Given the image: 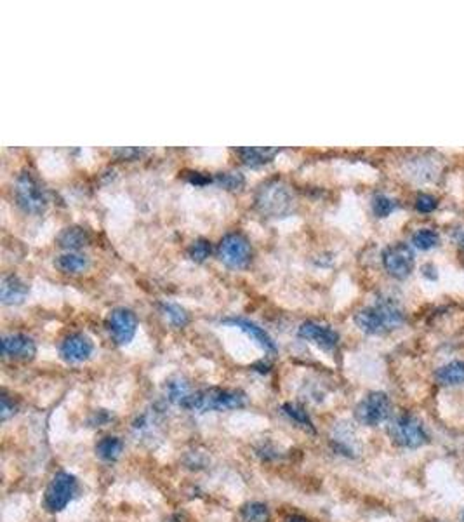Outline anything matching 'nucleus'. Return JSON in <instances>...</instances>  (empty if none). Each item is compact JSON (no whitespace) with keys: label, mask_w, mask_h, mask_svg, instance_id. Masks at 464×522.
I'll list each match as a JSON object with an SVG mask.
<instances>
[{"label":"nucleus","mask_w":464,"mask_h":522,"mask_svg":"<svg viewBox=\"0 0 464 522\" xmlns=\"http://www.w3.org/2000/svg\"><path fill=\"white\" fill-rule=\"evenodd\" d=\"M37 354L35 341L21 333L6 334L2 338V355L11 361H32Z\"/></svg>","instance_id":"nucleus-13"},{"label":"nucleus","mask_w":464,"mask_h":522,"mask_svg":"<svg viewBox=\"0 0 464 522\" xmlns=\"http://www.w3.org/2000/svg\"><path fill=\"white\" fill-rule=\"evenodd\" d=\"M145 152L138 150V148H122V150H115V155L122 159V161H134V159L141 157Z\"/></svg>","instance_id":"nucleus-31"},{"label":"nucleus","mask_w":464,"mask_h":522,"mask_svg":"<svg viewBox=\"0 0 464 522\" xmlns=\"http://www.w3.org/2000/svg\"><path fill=\"white\" fill-rule=\"evenodd\" d=\"M243 522H270V510L264 503L252 501V503L243 505L240 510Z\"/></svg>","instance_id":"nucleus-22"},{"label":"nucleus","mask_w":464,"mask_h":522,"mask_svg":"<svg viewBox=\"0 0 464 522\" xmlns=\"http://www.w3.org/2000/svg\"><path fill=\"white\" fill-rule=\"evenodd\" d=\"M16 413V406L15 402H11L9 395H2V420H8L9 416H12Z\"/></svg>","instance_id":"nucleus-32"},{"label":"nucleus","mask_w":464,"mask_h":522,"mask_svg":"<svg viewBox=\"0 0 464 522\" xmlns=\"http://www.w3.org/2000/svg\"><path fill=\"white\" fill-rule=\"evenodd\" d=\"M438 242H440L438 233L433 232V230H429V228L418 230V232L412 235V244L421 251L431 249V247L438 246Z\"/></svg>","instance_id":"nucleus-25"},{"label":"nucleus","mask_w":464,"mask_h":522,"mask_svg":"<svg viewBox=\"0 0 464 522\" xmlns=\"http://www.w3.org/2000/svg\"><path fill=\"white\" fill-rule=\"evenodd\" d=\"M189 395H192V392H189V386L185 379L178 378L167 383V397L169 401L174 402V404L185 406V402L188 401Z\"/></svg>","instance_id":"nucleus-23"},{"label":"nucleus","mask_w":464,"mask_h":522,"mask_svg":"<svg viewBox=\"0 0 464 522\" xmlns=\"http://www.w3.org/2000/svg\"><path fill=\"white\" fill-rule=\"evenodd\" d=\"M461 247H463V249H464V235H463V239H461Z\"/></svg>","instance_id":"nucleus-36"},{"label":"nucleus","mask_w":464,"mask_h":522,"mask_svg":"<svg viewBox=\"0 0 464 522\" xmlns=\"http://www.w3.org/2000/svg\"><path fill=\"white\" fill-rule=\"evenodd\" d=\"M247 404V395L240 390L232 388H205L198 390L188 397L183 408L188 411L207 413V411H230L240 409Z\"/></svg>","instance_id":"nucleus-1"},{"label":"nucleus","mask_w":464,"mask_h":522,"mask_svg":"<svg viewBox=\"0 0 464 522\" xmlns=\"http://www.w3.org/2000/svg\"><path fill=\"white\" fill-rule=\"evenodd\" d=\"M218 256L230 269H245L252 260V247L242 233H228L219 242Z\"/></svg>","instance_id":"nucleus-7"},{"label":"nucleus","mask_w":464,"mask_h":522,"mask_svg":"<svg viewBox=\"0 0 464 522\" xmlns=\"http://www.w3.org/2000/svg\"><path fill=\"white\" fill-rule=\"evenodd\" d=\"M162 426V416L160 411L154 409V411H147L140 416V418L134 422V433H136L138 439H154L157 435V432Z\"/></svg>","instance_id":"nucleus-16"},{"label":"nucleus","mask_w":464,"mask_h":522,"mask_svg":"<svg viewBox=\"0 0 464 522\" xmlns=\"http://www.w3.org/2000/svg\"><path fill=\"white\" fill-rule=\"evenodd\" d=\"M16 204L30 215H42L49 206L47 192L30 171H23L15 183Z\"/></svg>","instance_id":"nucleus-4"},{"label":"nucleus","mask_w":464,"mask_h":522,"mask_svg":"<svg viewBox=\"0 0 464 522\" xmlns=\"http://www.w3.org/2000/svg\"><path fill=\"white\" fill-rule=\"evenodd\" d=\"M160 310H162V314H164V317L167 318V321L171 322V325H174V327H185V325L188 324V321H189L188 314H186L185 308L179 307V305L162 303Z\"/></svg>","instance_id":"nucleus-24"},{"label":"nucleus","mask_w":464,"mask_h":522,"mask_svg":"<svg viewBox=\"0 0 464 522\" xmlns=\"http://www.w3.org/2000/svg\"><path fill=\"white\" fill-rule=\"evenodd\" d=\"M94 345L89 336L82 333H72L64 338L59 345V355L64 362L80 364L93 355Z\"/></svg>","instance_id":"nucleus-11"},{"label":"nucleus","mask_w":464,"mask_h":522,"mask_svg":"<svg viewBox=\"0 0 464 522\" xmlns=\"http://www.w3.org/2000/svg\"><path fill=\"white\" fill-rule=\"evenodd\" d=\"M57 270L63 273H82L89 269V258L80 253H64L56 258L54 261Z\"/></svg>","instance_id":"nucleus-19"},{"label":"nucleus","mask_w":464,"mask_h":522,"mask_svg":"<svg viewBox=\"0 0 464 522\" xmlns=\"http://www.w3.org/2000/svg\"><path fill=\"white\" fill-rule=\"evenodd\" d=\"M216 181L226 190H240L245 185V178L240 172H219L216 174Z\"/></svg>","instance_id":"nucleus-28"},{"label":"nucleus","mask_w":464,"mask_h":522,"mask_svg":"<svg viewBox=\"0 0 464 522\" xmlns=\"http://www.w3.org/2000/svg\"><path fill=\"white\" fill-rule=\"evenodd\" d=\"M436 206H438L436 199L433 197V195H428V193H421L418 197V201H416V209H418L419 213H431L435 211Z\"/></svg>","instance_id":"nucleus-30"},{"label":"nucleus","mask_w":464,"mask_h":522,"mask_svg":"<svg viewBox=\"0 0 464 522\" xmlns=\"http://www.w3.org/2000/svg\"><path fill=\"white\" fill-rule=\"evenodd\" d=\"M122 451H124V442L118 437H103L96 444V454L103 462H115L120 458Z\"/></svg>","instance_id":"nucleus-21"},{"label":"nucleus","mask_w":464,"mask_h":522,"mask_svg":"<svg viewBox=\"0 0 464 522\" xmlns=\"http://www.w3.org/2000/svg\"><path fill=\"white\" fill-rule=\"evenodd\" d=\"M279 148H263V147H247L240 148L236 154L242 159V162L249 168H261V165L268 164L279 155Z\"/></svg>","instance_id":"nucleus-17"},{"label":"nucleus","mask_w":464,"mask_h":522,"mask_svg":"<svg viewBox=\"0 0 464 522\" xmlns=\"http://www.w3.org/2000/svg\"><path fill=\"white\" fill-rule=\"evenodd\" d=\"M106 422H110V415H108L106 411H103V409H101V411L94 413V422L93 423H100V426H103Z\"/></svg>","instance_id":"nucleus-34"},{"label":"nucleus","mask_w":464,"mask_h":522,"mask_svg":"<svg viewBox=\"0 0 464 522\" xmlns=\"http://www.w3.org/2000/svg\"><path fill=\"white\" fill-rule=\"evenodd\" d=\"M89 240V233H87V230H84L82 226H68V228H64L63 232L57 235V244H59V247L66 249L68 253H73V251L87 246Z\"/></svg>","instance_id":"nucleus-18"},{"label":"nucleus","mask_w":464,"mask_h":522,"mask_svg":"<svg viewBox=\"0 0 464 522\" xmlns=\"http://www.w3.org/2000/svg\"><path fill=\"white\" fill-rule=\"evenodd\" d=\"M303 340L311 341L313 345H317L318 348L325 352H333L334 348L340 343V334L334 330H331L328 325H322L318 322L306 321L299 325V331H297Z\"/></svg>","instance_id":"nucleus-12"},{"label":"nucleus","mask_w":464,"mask_h":522,"mask_svg":"<svg viewBox=\"0 0 464 522\" xmlns=\"http://www.w3.org/2000/svg\"><path fill=\"white\" fill-rule=\"evenodd\" d=\"M284 413H286L287 416H289L293 422H296L297 425L303 426V429H308L310 432H315V426H313V422L310 420V416H308V413L304 411L301 406L297 404H286L284 406Z\"/></svg>","instance_id":"nucleus-26"},{"label":"nucleus","mask_w":464,"mask_h":522,"mask_svg":"<svg viewBox=\"0 0 464 522\" xmlns=\"http://www.w3.org/2000/svg\"><path fill=\"white\" fill-rule=\"evenodd\" d=\"M416 258L411 246L404 242H396L393 246L386 247L382 253V265L386 272L395 279H407L414 270Z\"/></svg>","instance_id":"nucleus-9"},{"label":"nucleus","mask_w":464,"mask_h":522,"mask_svg":"<svg viewBox=\"0 0 464 522\" xmlns=\"http://www.w3.org/2000/svg\"><path fill=\"white\" fill-rule=\"evenodd\" d=\"M189 181H192L193 185H207V183L212 181V178L204 174V172H192V174H189Z\"/></svg>","instance_id":"nucleus-33"},{"label":"nucleus","mask_w":464,"mask_h":522,"mask_svg":"<svg viewBox=\"0 0 464 522\" xmlns=\"http://www.w3.org/2000/svg\"><path fill=\"white\" fill-rule=\"evenodd\" d=\"M211 251H212L211 242H209L207 239H198V240H195L192 246H189L188 254L193 261H196V263H202V261L207 260L209 254H211Z\"/></svg>","instance_id":"nucleus-29"},{"label":"nucleus","mask_w":464,"mask_h":522,"mask_svg":"<svg viewBox=\"0 0 464 522\" xmlns=\"http://www.w3.org/2000/svg\"><path fill=\"white\" fill-rule=\"evenodd\" d=\"M435 378L442 385H461L464 383V361H454L442 366L435 372Z\"/></svg>","instance_id":"nucleus-20"},{"label":"nucleus","mask_w":464,"mask_h":522,"mask_svg":"<svg viewBox=\"0 0 464 522\" xmlns=\"http://www.w3.org/2000/svg\"><path fill=\"white\" fill-rule=\"evenodd\" d=\"M77 489H79V483H77L75 476L68 472H57L50 479L46 494H44V507L50 514L64 510L77 494Z\"/></svg>","instance_id":"nucleus-5"},{"label":"nucleus","mask_w":464,"mask_h":522,"mask_svg":"<svg viewBox=\"0 0 464 522\" xmlns=\"http://www.w3.org/2000/svg\"><path fill=\"white\" fill-rule=\"evenodd\" d=\"M404 312L393 301H379L374 307H367L355 315V322L364 333L384 334L404 324Z\"/></svg>","instance_id":"nucleus-2"},{"label":"nucleus","mask_w":464,"mask_h":522,"mask_svg":"<svg viewBox=\"0 0 464 522\" xmlns=\"http://www.w3.org/2000/svg\"><path fill=\"white\" fill-rule=\"evenodd\" d=\"M28 296V286L18 276H6L0 284V300L4 305H19Z\"/></svg>","instance_id":"nucleus-15"},{"label":"nucleus","mask_w":464,"mask_h":522,"mask_svg":"<svg viewBox=\"0 0 464 522\" xmlns=\"http://www.w3.org/2000/svg\"><path fill=\"white\" fill-rule=\"evenodd\" d=\"M388 433L393 442L409 449L425 446L429 440L423 423L412 415H402L393 420L391 425L388 426Z\"/></svg>","instance_id":"nucleus-6"},{"label":"nucleus","mask_w":464,"mask_h":522,"mask_svg":"<svg viewBox=\"0 0 464 522\" xmlns=\"http://www.w3.org/2000/svg\"><path fill=\"white\" fill-rule=\"evenodd\" d=\"M226 324H232L235 325V327H239V330H242L243 333L247 334V336L252 338L254 341H256L259 347H263L264 350H268V352H275L277 347H275V341L272 340V338L268 336V333L263 330V327H259L257 324H254V322H250L249 318H243V317H233V318H226Z\"/></svg>","instance_id":"nucleus-14"},{"label":"nucleus","mask_w":464,"mask_h":522,"mask_svg":"<svg viewBox=\"0 0 464 522\" xmlns=\"http://www.w3.org/2000/svg\"><path fill=\"white\" fill-rule=\"evenodd\" d=\"M108 330L118 345L131 343L138 331V318L129 308H115L108 317Z\"/></svg>","instance_id":"nucleus-10"},{"label":"nucleus","mask_w":464,"mask_h":522,"mask_svg":"<svg viewBox=\"0 0 464 522\" xmlns=\"http://www.w3.org/2000/svg\"><path fill=\"white\" fill-rule=\"evenodd\" d=\"M256 208L270 218H282L293 211L294 195L286 183L268 181L257 192Z\"/></svg>","instance_id":"nucleus-3"},{"label":"nucleus","mask_w":464,"mask_h":522,"mask_svg":"<svg viewBox=\"0 0 464 522\" xmlns=\"http://www.w3.org/2000/svg\"><path fill=\"white\" fill-rule=\"evenodd\" d=\"M286 522H308V521L304 517H301V515H293V517L287 519Z\"/></svg>","instance_id":"nucleus-35"},{"label":"nucleus","mask_w":464,"mask_h":522,"mask_svg":"<svg viewBox=\"0 0 464 522\" xmlns=\"http://www.w3.org/2000/svg\"><path fill=\"white\" fill-rule=\"evenodd\" d=\"M391 415V401L382 392H372L358 402L355 409V418L358 423L367 426H375L386 422Z\"/></svg>","instance_id":"nucleus-8"},{"label":"nucleus","mask_w":464,"mask_h":522,"mask_svg":"<svg viewBox=\"0 0 464 522\" xmlns=\"http://www.w3.org/2000/svg\"><path fill=\"white\" fill-rule=\"evenodd\" d=\"M396 209V202L393 199L386 197V195H375L372 199V211L378 218H386V216L391 215Z\"/></svg>","instance_id":"nucleus-27"}]
</instances>
